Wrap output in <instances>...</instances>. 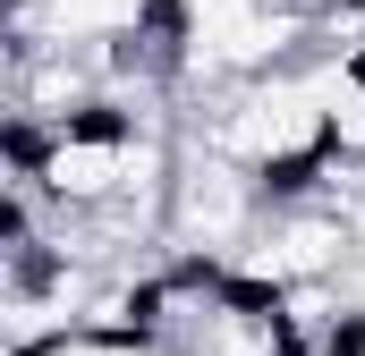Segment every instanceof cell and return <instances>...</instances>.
<instances>
[{
    "mask_svg": "<svg viewBox=\"0 0 365 356\" xmlns=\"http://www.w3.org/2000/svg\"><path fill=\"white\" fill-rule=\"evenodd\" d=\"M272 221V195L264 178L221 162V153H179V187H170V246L187 263H230L255 229Z\"/></svg>",
    "mask_w": 365,
    "mask_h": 356,
    "instance_id": "6da1fadb",
    "label": "cell"
},
{
    "mask_svg": "<svg viewBox=\"0 0 365 356\" xmlns=\"http://www.w3.org/2000/svg\"><path fill=\"white\" fill-rule=\"evenodd\" d=\"M280 9H306V17H323V9H331V0H280Z\"/></svg>",
    "mask_w": 365,
    "mask_h": 356,
    "instance_id": "7a4b0ae2",
    "label": "cell"
}]
</instances>
